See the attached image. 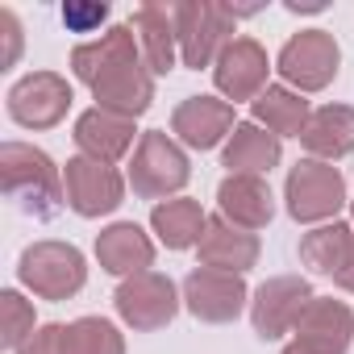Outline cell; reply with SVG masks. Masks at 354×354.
<instances>
[{
	"label": "cell",
	"instance_id": "obj_1",
	"mask_svg": "<svg viewBox=\"0 0 354 354\" xmlns=\"http://www.w3.org/2000/svg\"><path fill=\"white\" fill-rule=\"evenodd\" d=\"M71 71L96 96V109L142 117L154 100V75L142 59V46L129 26H109L100 38L80 42L71 50Z\"/></svg>",
	"mask_w": 354,
	"mask_h": 354
},
{
	"label": "cell",
	"instance_id": "obj_2",
	"mask_svg": "<svg viewBox=\"0 0 354 354\" xmlns=\"http://www.w3.org/2000/svg\"><path fill=\"white\" fill-rule=\"evenodd\" d=\"M0 184H5L9 201H17L38 221L59 217V209L67 205L63 171L55 167V158L46 150H38L30 142H5L0 146Z\"/></svg>",
	"mask_w": 354,
	"mask_h": 354
},
{
	"label": "cell",
	"instance_id": "obj_3",
	"mask_svg": "<svg viewBox=\"0 0 354 354\" xmlns=\"http://www.w3.org/2000/svg\"><path fill=\"white\" fill-rule=\"evenodd\" d=\"M192 180V162L184 154V146L175 142L171 133L162 129H146L133 146V158H129V188L133 196L142 201H167L175 192H184Z\"/></svg>",
	"mask_w": 354,
	"mask_h": 354
},
{
	"label": "cell",
	"instance_id": "obj_4",
	"mask_svg": "<svg viewBox=\"0 0 354 354\" xmlns=\"http://www.w3.org/2000/svg\"><path fill=\"white\" fill-rule=\"evenodd\" d=\"M175 9V38H180V63L201 71L221 59V50L234 42V9L217 0H180Z\"/></svg>",
	"mask_w": 354,
	"mask_h": 354
},
{
	"label": "cell",
	"instance_id": "obj_5",
	"mask_svg": "<svg viewBox=\"0 0 354 354\" xmlns=\"http://www.w3.org/2000/svg\"><path fill=\"white\" fill-rule=\"evenodd\" d=\"M283 201H288V217L300 225H325L342 213L346 196V175L333 162L321 158H300L288 171V184H283Z\"/></svg>",
	"mask_w": 354,
	"mask_h": 354
},
{
	"label": "cell",
	"instance_id": "obj_6",
	"mask_svg": "<svg viewBox=\"0 0 354 354\" xmlns=\"http://www.w3.org/2000/svg\"><path fill=\"white\" fill-rule=\"evenodd\" d=\"M17 275L42 300H71L88 283V263H84L80 246L46 238V242H34V246L21 250Z\"/></svg>",
	"mask_w": 354,
	"mask_h": 354
},
{
	"label": "cell",
	"instance_id": "obj_7",
	"mask_svg": "<svg viewBox=\"0 0 354 354\" xmlns=\"http://www.w3.org/2000/svg\"><path fill=\"white\" fill-rule=\"evenodd\" d=\"M113 304H117V317H121L129 329L154 333V329H162V325L175 321L184 296H180V288H175L171 275H162V271H142V275H129V279L117 283Z\"/></svg>",
	"mask_w": 354,
	"mask_h": 354
},
{
	"label": "cell",
	"instance_id": "obj_8",
	"mask_svg": "<svg viewBox=\"0 0 354 354\" xmlns=\"http://www.w3.org/2000/svg\"><path fill=\"white\" fill-rule=\"evenodd\" d=\"M337 67H342V50L333 42L329 30H300L283 42L279 59H275V71L283 75L288 88H296L300 96L308 92H321L337 80Z\"/></svg>",
	"mask_w": 354,
	"mask_h": 354
},
{
	"label": "cell",
	"instance_id": "obj_9",
	"mask_svg": "<svg viewBox=\"0 0 354 354\" xmlns=\"http://www.w3.org/2000/svg\"><path fill=\"white\" fill-rule=\"evenodd\" d=\"M313 300L317 296L304 275H275V279L259 283V292L250 300V325L263 342H275L283 333H296V325Z\"/></svg>",
	"mask_w": 354,
	"mask_h": 354
},
{
	"label": "cell",
	"instance_id": "obj_10",
	"mask_svg": "<svg viewBox=\"0 0 354 354\" xmlns=\"http://www.w3.org/2000/svg\"><path fill=\"white\" fill-rule=\"evenodd\" d=\"M184 308L205 321V325H230L242 317V308L250 304V292H246V279L242 275H230V271H213V267H196L184 275Z\"/></svg>",
	"mask_w": 354,
	"mask_h": 354
},
{
	"label": "cell",
	"instance_id": "obj_11",
	"mask_svg": "<svg viewBox=\"0 0 354 354\" xmlns=\"http://www.w3.org/2000/svg\"><path fill=\"white\" fill-rule=\"evenodd\" d=\"M63 184H67V205L80 217H104L125 201V180L113 162L75 154L63 167Z\"/></svg>",
	"mask_w": 354,
	"mask_h": 354
},
{
	"label": "cell",
	"instance_id": "obj_12",
	"mask_svg": "<svg viewBox=\"0 0 354 354\" xmlns=\"http://www.w3.org/2000/svg\"><path fill=\"white\" fill-rule=\"evenodd\" d=\"M71 100V84L59 71H30L9 88V117L26 129H55Z\"/></svg>",
	"mask_w": 354,
	"mask_h": 354
},
{
	"label": "cell",
	"instance_id": "obj_13",
	"mask_svg": "<svg viewBox=\"0 0 354 354\" xmlns=\"http://www.w3.org/2000/svg\"><path fill=\"white\" fill-rule=\"evenodd\" d=\"M354 342V313L333 296H317L279 354H346Z\"/></svg>",
	"mask_w": 354,
	"mask_h": 354
},
{
	"label": "cell",
	"instance_id": "obj_14",
	"mask_svg": "<svg viewBox=\"0 0 354 354\" xmlns=\"http://www.w3.org/2000/svg\"><path fill=\"white\" fill-rule=\"evenodd\" d=\"M267 71H271V59L267 50L254 42V38H234L221 59L213 63V80H217V92L225 100H259L267 92Z\"/></svg>",
	"mask_w": 354,
	"mask_h": 354
},
{
	"label": "cell",
	"instance_id": "obj_15",
	"mask_svg": "<svg viewBox=\"0 0 354 354\" xmlns=\"http://www.w3.org/2000/svg\"><path fill=\"white\" fill-rule=\"evenodd\" d=\"M234 125H238L234 104L217 100V96H188L171 113V133L192 150H213V146L230 142Z\"/></svg>",
	"mask_w": 354,
	"mask_h": 354
},
{
	"label": "cell",
	"instance_id": "obj_16",
	"mask_svg": "<svg viewBox=\"0 0 354 354\" xmlns=\"http://www.w3.org/2000/svg\"><path fill=\"white\" fill-rule=\"evenodd\" d=\"M217 209L225 221H234L238 230H263L275 217V196L263 175H225L217 188Z\"/></svg>",
	"mask_w": 354,
	"mask_h": 354
},
{
	"label": "cell",
	"instance_id": "obj_17",
	"mask_svg": "<svg viewBox=\"0 0 354 354\" xmlns=\"http://www.w3.org/2000/svg\"><path fill=\"white\" fill-rule=\"evenodd\" d=\"M201 263L213 267V271H230V275H246L254 263H259V234L250 230H238L234 221H225L221 213L209 217L205 225V238H201Z\"/></svg>",
	"mask_w": 354,
	"mask_h": 354
},
{
	"label": "cell",
	"instance_id": "obj_18",
	"mask_svg": "<svg viewBox=\"0 0 354 354\" xmlns=\"http://www.w3.org/2000/svg\"><path fill=\"white\" fill-rule=\"evenodd\" d=\"M96 263L109 271V275H142L154 267V242L142 225L133 221H113L109 230L96 234Z\"/></svg>",
	"mask_w": 354,
	"mask_h": 354
},
{
	"label": "cell",
	"instance_id": "obj_19",
	"mask_svg": "<svg viewBox=\"0 0 354 354\" xmlns=\"http://www.w3.org/2000/svg\"><path fill=\"white\" fill-rule=\"evenodd\" d=\"M142 59L150 67V75H167L175 71V59H180V38H175V9L171 5H142L129 21Z\"/></svg>",
	"mask_w": 354,
	"mask_h": 354
},
{
	"label": "cell",
	"instance_id": "obj_20",
	"mask_svg": "<svg viewBox=\"0 0 354 354\" xmlns=\"http://www.w3.org/2000/svg\"><path fill=\"white\" fill-rule=\"evenodd\" d=\"M75 146L88 158L117 162L133 150V121L121 113H109V109H88L75 121Z\"/></svg>",
	"mask_w": 354,
	"mask_h": 354
},
{
	"label": "cell",
	"instance_id": "obj_21",
	"mask_svg": "<svg viewBox=\"0 0 354 354\" xmlns=\"http://www.w3.org/2000/svg\"><path fill=\"white\" fill-rule=\"evenodd\" d=\"M300 146L308 150V158H321V162H337L354 150V109L350 104H321L313 109L304 133H300Z\"/></svg>",
	"mask_w": 354,
	"mask_h": 354
},
{
	"label": "cell",
	"instance_id": "obj_22",
	"mask_svg": "<svg viewBox=\"0 0 354 354\" xmlns=\"http://www.w3.org/2000/svg\"><path fill=\"white\" fill-rule=\"evenodd\" d=\"M283 146L271 129H263L259 121H238L225 150H221V167H230V175H267L279 162Z\"/></svg>",
	"mask_w": 354,
	"mask_h": 354
},
{
	"label": "cell",
	"instance_id": "obj_23",
	"mask_svg": "<svg viewBox=\"0 0 354 354\" xmlns=\"http://www.w3.org/2000/svg\"><path fill=\"white\" fill-rule=\"evenodd\" d=\"M205 225H209V217H205L201 201H192V196H175V201H162V205L150 209V230L158 234V242L167 250H192V246H201Z\"/></svg>",
	"mask_w": 354,
	"mask_h": 354
},
{
	"label": "cell",
	"instance_id": "obj_24",
	"mask_svg": "<svg viewBox=\"0 0 354 354\" xmlns=\"http://www.w3.org/2000/svg\"><path fill=\"white\" fill-rule=\"evenodd\" d=\"M250 109H254V121L263 129H271L275 138H300L308 117H313V104L288 84H267V92Z\"/></svg>",
	"mask_w": 354,
	"mask_h": 354
},
{
	"label": "cell",
	"instance_id": "obj_25",
	"mask_svg": "<svg viewBox=\"0 0 354 354\" xmlns=\"http://www.w3.org/2000/svg\"><path fill=\"white\" fill-rule=\"evenodd\" d=\"M350 242H354V230L346 221H325L317 230H308L300 238V263L317 275H337L346 267V254H350Z\"/></svg>",
	"mask_w": 354,
	"mask_h": 354
},
{
	"label": "cell",
	"instance_id": "obj_26",
	"mask_svg": "<svg viewBox=\"0 0 354 354\" xmlns=\"http://www.w3.org/2000/svg\"><path fill=\"white\" fill-rule=\"evenodd\" d=\"M71 350L75 354H125V337L104 317H80L71 321Z\"/></svg>",
	"mask_w": 354,
	"mask_h": 354
},
{
	"label": "cell",
	"instance_id": "obj_27",
	"mask_svg": "<svg viewBox=\"0 0 354 354\" xmlns=\"http://www.w3.org/2000/svg\"><path fill=\"white\" fill-rule=\"evenodd\" d=\"M0 346L5 350H21L34 333V304L21 296V292H0Z\"/></svg>",
	"mask_w": 354,
	"mask_h": 354
},
{
	"label": "cell",
	"instance_id": "obj_28",
	"mask_svg": "<svg viewBox=\"0 0 354 354\" xmlns=\"http://www.w3.org/2000/svg\"><path fill=\"white\" fill-rule=\"evenodd\" d=\"M13 354H75L71 350V325H38L30 342Z\"/></svg>",
	"mask_w": 354,
	"mask_h": 354
},
{
	"label": "cell",
	"instance_id": "obj_29",
	"mask_svg": "<svg viewBox=\"0 0 354 354\" xmlns=\"http://www.w3.org/2000/svg\"><path fill=\"white\" fill-rule=\"evenodd\" d=\"M63 21L71 34H96L104 21H109V5H63Z\"/></svg>",
	"mask_w": 354,
	"mask_h": 354
},
{
	"label": "cell",
	"instance_id": "obj_30",
	"mask_svg": "<svg viewBox=\"0 0 354 354\" xmlns=\"http://www.w3.org/2000/svg\"><path fill=\"white\" fill-rule=\"evenodd\" d=\"M0 38H5V55H0V67H13L21 55V21L13 9H0Z\"/></svg>",
	"mask_w": 354,
	"mask_h": 354
},
{
	"label": "cell",
	"instance_id": "obj_31",
	"mask_svg": "<svg viewBox=\"0 0 354 354\" xmlns=\"http://www.w3.org/2000/svg\"><path fill=\"white\" fill-rule=\"evenodd\" d=\"M333 283L342 288V292H354V242H350V254H346V267L333 275Z\"/></svg>",
	"mask_w": 354,
	"mask_h": 354
},
{
	"label": "cell",
	"instance_id": "obj_32",
	"mask_svg": "<svg viewBox=\"0 0 354 354\" xmlns=\"http://www.w3.org/2000/svg\"><path fill=\"white\" fill-rule=\"evenodd\" d=\"M325 0H288V13H321Z\"/></svg>",
	"mask_w": 354,
	"mask_h": 354
},
{
	"label": "cell",
	"instance_id": "obj_33",
	"mask_svg": "<svg viewBox=\"0 0 354 354\" xmlns=\"http://www.w3.org/2000/svg\"><path fill=\"white\" fill-rule=\"evenodd\" d=\"M350 209H354V201H350Z\"/></svg>",
	"mask_w": 354,
	"mask_h": 354
}]
</instances>
